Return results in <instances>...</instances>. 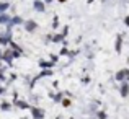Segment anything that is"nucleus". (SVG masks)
<instances>
[{"label": "nucleus", "mask_w": 129, "mask_h": 119, "mask_svg": "<svg viewBox=\"0 0 129 119\" xmlns=\"http://www.w3.org/2000/svg\"><path fill=\"white\" fill-rule=\"evenodd\" d=\"M51 60H52V62H57V56H54V54H52V56H51Z\"/></svg>", "instance_id": "obj_20"}, {"label": "nucleus", "mask_w": 129, "mask_h": 119, "mask_svg": "<svg viewBox=\"0 0 129 119\" xmlns=\"http://www.w3.org/2000/svg\"><path fill=\"white\" fill-rule=\"evenodd\" d=\"M38 64H39V67H41V69H52L56 62H52V60H44V59H41Z\"/></svg>", "instance_id": "obj_10"}, {"label": "nucleus", "mask_w": 129, "mask_h": 119, "mask_svg": "<svg viewBox=\"0 0 129 119\" xmlns=\"http://www.w3.org/2000/svg\"><path fill=\"white\" fill-rule=\"evenodd\" d=\"M51 75H52V69H43L41 73H39V75H36L35 78H33V83H35V82H38V80H41V78H44V77H51Z\"/></svg>", "instance_id": "obj_8"}, {"label": "nucleus", "mask_w": 129, "mask_h": 119, "mask_svg": "<svg viewBox=\"0 0 129 119\" xmlns=\"http://www.w3.org/2000/svg\"><path fill=\"white\" fill-rule=\"evenodd\" d=\"M23 28L26 33H35L38 29V23L35 20H26V21H23Z\"/></svg>", "instance_id": "obj_1"}, {"label": "nucleus", "mask_w": 129, "mask_h": 119, "mask_svg": "<svg viewBox=\"0 0 129 119\" xmlns=\"http://www.w3.org/2000/svg\"><path fill=\"white\" fill-rule=\"evenodd\" d=\"M60 103H62V106H66V108L70 106V100H64V98H62V101H60Z\"/></svg>", "instance_id": "obj_18"}, {"label": "nucleus", "mask_w": 129, "mask_h": 119, "mask_svg": "<svg viewBox=\"0 0 129 119\" xmlns=\"http://www.w3.org/2000/svg\"><path fill=\"white\" fill-rule=\"evenodd\" d=\"M119 95L123 98H127L129 96V82H121V87H119Z\"/></svg>", "instance_id": "obj_6"}, {"label": "nucleus", "mask_w": 129, "mask_h": 119, "mask_svg": "<svg viewBox=\"0 0 129 119\" xmlns=\"http://www.w3.org/2000/svg\"><path fill=\"white\" fill-rule=\"evenodd\" d=\"M31 117L33 119H44V117H46V111H44L43 108L33 106L31 108Z\"/></svg>", "instance_id": "obj_3"}, {"label": "nucleus", "mask_w": 129, "mask_h": 119, "mask_svg": "<svg viewBox=\"0 0 129 119\" xmlns=\"http://www.w3.org/2000/svg\"><path fill=\"white\" fill-rule=\"evenodd\" d=\"M0 109H2V111H10V109H12V103H8V101H2V103H0Z\"/></svg>", "instance_id": "obj_16"}, {"label": "nucleus", "mask_w": 129, "mask_h": 119, "mask_svg": "<svg viewBox=\"0 0 129 119\" xmlns=\"http://www.w3.org/2000/svg\"><path fill=\"white\" fill-rule=\"evenodd\" d=\"M90 119H96V117H90Z\"/></svg>", "instance_id": "obj_27"}, {"label": "nucleus", "mask_w": 129, "mask_h": 119, "mask_svg": "<svg viewBox=\"0 0 129 119\" xmlns=\"http://www.w3.org/2000/svg\"><path fill=\"white\" fill-rule=\"evenodd\" d=\"M64 39H66V36H64L62 33H59V34H54V36H51V41H52V43H62Z\"/></svg>", "instance_id": "obj_13"}, {"label": "nucleus", "mask_w": 129, "mask_h": 119, "mask_svg": "<svg viewBox=\"0 0 129 119\" xmlns=\"http://www.w3.org/2000/svg\"><path fill=\"white\" fill-rule=\"evenodd\" d=\"M2 93H5V88H2V87H0V95H2Z\"/></svg>", "instance_id": "obj_21"}, {"label": "nucleus", "mask_w": 129, "mask_h": 119, "mask_svg": "<svg viewBox=\"0 0 129 119\" xmlns=\"http://www.w3.org/2000/svg\"><path fill=\"white\" fill-rule=\"evenodd\" d=\"M2 54H3V52H0V60H2Z\"/></svg>", "instance_id": "obj_24"}, {"label": "nucleus", "mask_w": 129, "mask_h": 119, "mask_svg": "<svg viewBox=\"0 0 129 119\" xmlns=\"http://www.w3.org/2000/svg\"><path fill=\"white\" fill-rule=\"evenodd\" d=\"M91 2H93V0H88V3H91Z\"/></svg>", "instance_id": "obj_26"}, {"label": "nucleus", "mask_w": 129, "mask_h": 119, "mask_svg": "<svg viewBox=\"0 0 129 119\" xmlns=\"http://www.w3.org/2000/svg\"><path fill=\"white\" fill-rule=\"evenodd\" d=\"M59 2H60V3H64V2H66V0H59Z\"/></svg>", "instance_id": "obj_25"}, {"label": "nucleus", "mask_w": 129, "mask_h": 119, "mask_svg": "<svg viewBox=\"0 0 129 119\" xmlns=\"http://www.w3.org/2000/svg\"><path fill=\"white\" fill-rule=\"evenodd\" d=\"M51 2H52V0H44V3H51Z\"/></svg>", "instance_id": "obj_23"}, {"label": "nucleus", "mask_w": 129, "mask_h": 119, "mask_svg": "<svg viewBox=\"0 0 129 119\" xmlns=\"http://www.w3.org/2000/svg\"><path fill=\"white\" fill-rule=\"evenodd\" d=\"M33 10H36V12H39V13H44L46 12V3H44L43 0H35V2H33Z\"/></svg>", "instance_id": "obj_5"}, {"label": "nucleus", "mask_w": 129, "mask_h": 119, "mask_svg": "<svg viewBox=\"0 0 129 119\" xmlns=\"http://www.w3.org/2000/svg\"><path fill=\"white\" fill-rule=\"evenodd\" d=\"M10 8V3L7 2V0H3V2H0V15L2 13H7V10Z\"/></svg>", "instance_id": "obj_14"}, {"label": "nucleus", "mask_w": 129, "mask_h": 119, "mask_svg": "<svg viewBox=\"0 0 129 119\" xmlns=\"http://www.w3.org/2000/svg\"><path fill=\"white\" fill-rule=\"evenodd\" d=\"M10 18H12V16H10L8 13H2V15H0V25H2V26H7L10 23Z\"/></svg>", "instance_id": "obj_11"}, {"label": "nucleus", "mask_w": 129, "mask_h": 119, "mask_svg": "<svg viewBox=\"0 0 129 119\" xmlns=\"http://www.w3.org/2000/svg\"><path fill=\"white\" fill-rule=\"evenodd\" d=\"M3 80H5V77H3L2 73H0V82H3Z\"/></svg>", "instance_id": "obj_22"}, {"label": "nucleus", "mask_w": 129, "mask_h": 119, "mask_svg": "<svg viewBox=\"0 0 129 119\" xmlns=\"http://www.w3.org/2000/svg\"><path fill=\"white\" fill-rule=\"evenodd\" d=\"M13 59H15V56H13V49H7L5 52L2 54V60H5L7 64H12Z\"/></svg>", "instance_id": "obj_7"}, {"label": "nucleus", "mask_w": 129, "mask_h": 119, "mask_svg": "<svg viewBox=\"0 0 129 119\" xmlns=\"http://www.w3.org/2000/svg\"><path fill=\"white\" fill-rule=\"evenodd\" d=\"M121 46H123V36L118 34V36H116V43H114V49H116L118 54L121 52Z\"/></svg>", "instance_id": "obj_12"}, {"label": "nucleus", "mask_w": 129, "mask_h": 119, "mask_svg": "<svg viewBox=\"0 0 129 119\" xmlns=\"http://www.w3.org/2000/svg\"><path fill=\"white\" fill-rule=\"evenodd\" d=\"M15 104L20 108V109H31V104L25 100H15Z\"/></svg>", "instance_id": "obj_9"}, {"label": "nucleus", "mask_w": 129, "mask_h": 119, "mask_svg": "<svg viewBox=\"0 0 129 119\" xmlns=\"http://www.w3.org/2000/svg\"><path fill=\"white\" fill-rule=\"evenodd\" d=\"M95 117H96V119H108V114H106V111L98 109L96 113H95Z\"/></svg>", "instance_id": "obj_15"}, {"label": "nucleus", "mask_w": 129, "mask_h": 119, "mask_svg": "<svg viewBox=\"0 0 129 119\" xmlns=\"http://www.w3.org/2000/svg\"><path fill=\"white\" fill-rule=\"evenodd\" d=\"M124 25H126L127 28H129V15H126V16H124Z\"/></svg>", "instance_id": "obj_19"}, {"label": "nucleus", "mask_w": 129, "mask_h": 119, "mask_svg": "<svg viewBox=\"0 0 129 119\" xmlns=\"http://www.w3.org/2000/svg\"><path fill=\"white\" fill-rule=\"evenodd\" d=\"M12 43V31L0 33V46H8Z\"/></svg>", "instance_id": "obj_4"}, {"label": "nucleus", "mask_w": 129, "mask_h": 119, "mask_svg": "<svg viewBox=\"0 0 129 119\" xmlns=\"http://www.w3.org/2000/svg\"><path fill=\"white\" fill-rule=\"evenodd\" d=\"M70 119H74V117H70Z\"/></svg>", "instance_id": "obj_28"}, {"label": "nucleus", "mask_w": 129, "mask_h": 119, "mask_svg": "<svg viewBox=\"0 0 129 119\" xmlns=\"http://www.w3.org/2000/svg\"><path fill=\"white\" fill-rule=\"evenodd\" d=\"M129 78V69H121L114 73V80L116 82H126Z\"/></svg>", "instance_id": "obj_2"}, {"label": "nucleus", "mask_w": 129, "mask_h": 119, "mask_svg": "<svg viewBox=\"0 0 129 119\" xmlns=\"http://www.w3.org/2000/svg\"><path fill=\"white\" fill-rule=\"evenodd\" d=\"M52 28H59V18L57 16H54V20H52Z\"/></svg>", "instance_id": "obj_17"}]
</instances>
